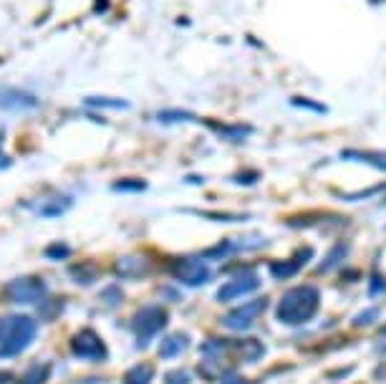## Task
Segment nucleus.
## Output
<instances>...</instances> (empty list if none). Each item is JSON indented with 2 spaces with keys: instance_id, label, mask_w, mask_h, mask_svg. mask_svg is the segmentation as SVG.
<instances>
[{
  "instance_id": "1",
  "label": "nucleus",
  "mask_w": 386,
  "mask_h": 384,
  "mask_svg": "<svg viewBox=\"0 0 386 384\" xmlns=\"http://www.w3.org/2000/svg\"><path fill=\"white\" fill-rule=\"evenodd\" d=\"M321 306V294L316 286H298L283 294V298L276 306V318L280 324L300 326L316 316V311Z\"/></svg>"
},
{
  "instance_id": "2",
  "label": "nucleus",
  "mask_w": 386,
  "mask_h": 384,
  "mask_svg": "<svg viewBox=\"0 0 386 384\" xmlns=\"http://www.w3.org/2000/svg\"><path fill=\"white\" fill-rule=\"evenodd\" d=\"M38 326L36 321L26 314H18V316H8V332L6 336L0 339V359H10V356H18L23 349H28L36 339Z\"/></svg>"
},
{
  "instance_id": "3",
  "label": "nucleus",
  "mask_w": 386,
  "mask_h": 384,
  "mask_svg": "<svg viewBox=\"0 0 386 384\" xmlns=\"http://www.w3.org/2000/svg\"><path fill=\"white\" fill-rule=\"evenodd\" d=\"M167 321H169V316L164 309H160V306H144V309H139L137 314L131 316L129 329H131V334L137 336L139 347H146V344L167 326Z\"/></svg>"
},
{
  "instance_id": "4",
  "label": "nucleus",
  "mask_w": 386,
  "mask_h": 384,
  "mask_svg": "<svg viewBox=\"0 0 386 384\" xmlns=\"http://www.w3.org/2000/svg\"><path fill=\"white\" fill-rule=\"evenodd\" d=\"M71 354L76 359H84V362H104L109 356V349L104 344V339L94 329H81L71 336Z\"/></svg>"
},
{
  "instance_id": "5",
  "label": "nucleus",
  "mask_w": 386,
  "mask_h": 384,
  "mask_svg": "<svg viewBox=\"0 0 386 384\" xmlns=\"http://www.w3.org/2000/svg\"><path fill=\"white\" fill-rule=\"evenodd\" d=\"M8 298L15 303H26V306H36V303L46 301L48 296V286H46L38 276H21L6 286Z\"/></svg>"
},
{
  "instance_id": "6",
  "label": "nucleus",
  "mask_w": 386,
  "mask_h": 384,
  "mask_svg": "<svg viewBox=\"0 0 386 384\" xmlns=\"http://www.w3.org/2000/svg\"><path fill=\"white\" fill-rule=\"evenodd\" d=\"M172 276H175L177 281H182L184 286L197 288L210 281L212 273H210V268L202 263V258L184 256V258H175V263H172Z\"/></svg>"
},
{
  "instance_id": "7",
  "label": "nucleus",
  "mask_w": 386,
  "mask_h": 384,
  "mask_svg": "<svg viewBox=\"0 0 386 384\" xmlns=\"http://www.w3.org/2000/svg\"><path fill=\"white\" fill-rule=\"evenodd\" d=\"M265 306H268V298H255L253 303H245L240 309H233L227 316H222V324L227 329H233V332H245V329L253 326V321L260 316L262 311H265Z\"/></svg>"
},
{
  "instance_id": "8",
  "label": "nucleus",
  "mask_w": 386,
  "mask_h": 384,
  "mask_svg": "<svg viewBox=\"0 0 386 384\" xmlns=\"http://www.w3.org/2000/svg\"><path fill=\"white\" fill-rule=\"evenodd\" d=\"M260 288V278H258L253 271H245V273H238L233 281H227L225 286L218 291V301H233V298H240V296H248L253 291Z\"/></svg>"
},
{
  "instance_id": "9",
  "label": "nucleus",
  "mask_w": 386,
  "mask_h": 384,
  "mask_svg": "<svg viewBox=\"0 0 386 384\" xmlns=\"http://www.w3.org/2000/svg\"><path fill=\"white\" fill-rule=\"evenodd\" d=\"M311 258H313V248H300L298 253H293L291 258L273 260V263H270V276H276V278H291V276L298 273L300 268L306 266Z\"/></svg>"
},
{
  "instance_id": "10",
  "label": "nucleus",
  "mask_w": 386,
  "mask_h": 384,
  "mask_svg": "<svg viewBox=\"0 0 386 384\" xmlns=\"http://www.w3.org/2000/svg\"><path fill=\"white\" fill-rule=\"evenodd\" d=\"M38 99L30 91L23 89H3L0 91V109L23 111V109H36Z\"/></svg>"
},
{
  "instance_id": "11",
  "label": "nucleus",
  "mask_w": 386,
  "mask_h": 384,
  "mask_svg": "<svg viewBox=\"0 0 386 384\" xmlns=\"http://www.w3.org/2000/svg\"><path fill=\"white\" fill-rule=\"evenodd\" d=\"M149 271V258L144 253H131V256H124V258L117 260V276H124V278H139Z\"/></svg>"
},
{
  "instance_id": "12",
  "label": "nucleus",
  "mask_w": 386,
  "mask_h": 384,
  "mask_svg": "<svg viewBox=\"0 0 386 384\" xmlns=\"http://www.w3.org/2000/svg\"><path fill=\"white\" fill-rule=\"evenodd\" d=\"M73 205V200L68 195H53V198H46L41 205H38V215H44V218H59L64 215L68 207Z\"/></svg>"
},
{
  "instance_id": "13",
  "label": "nucleus",
  "mask_w": 386,
  "mask_h": 384,
  "mask_svg": "<svg viewBox=\"0 0 386 384\" xmlns=\"http://www.w3.org/2000/svg\"><path fill=\"white\" fill-rule=\"evenodd\" d=\"M187 347H190V339H187L184 334H169L167 339L162 341L160 356H162V359H175V356L182 354Z\"/></svg>"
},
{
  "instance_id": "14",
  "label": "nucleus",
  "mask_w": 386,
  "mask_h": 384,
  "mask_svg": "<svg viewBox=\"0 0 386 384\" xmlns=\"http://www.w3.org/2000/svg\"><path fill=\"white\" fill-rule=\"evenodd\" d=\"M341 157L343 160H356V162L371 164L379 172H386V152H351V149H346Z\"/></svg>"
},
{
  "instance_id": "15",
  "label": "nucleus",
  "mask_w": 386,
  "mask_h": 384,
  "mask_svg": "<svg viewBox=\"0 0 386 384\" xmlns=\"http://www.w3.org/2000/svg\"><path fill=\"white\" fill-rule=\"evenodd\" d=\"M152 379H154V367L146 362L134 364L124 374V384H152Z\"/></svg>"
},
{
  "instance_id": "16",
  "label": "nucleus",
  "mask_w": 386,
  "mask_h": 384,
  "mask_svg": "<svg viewBox=\"0 0 386 384\" xmlns=\"http://www.w3.org/2000/svg\"><path fill=\"white\" fill-rule=\"evenodd\" d=\"M68 276H71L73 281L79 283V286H91V283L99 278V273H96V266H91L88 260H84V263H76V266H71V271H68Z\"/></svg>"
},
{
  "instance_id": "17",
  "label": "nucleus",
  "mask_w": 386,
  "mask_h": 384,
  "mask_svg": "<svg viewBox=\"0 0 386 384\" xmlns=\"http://www.w3.org/2000/svg\"><path fill=\"white\" fill-rule=\"evenodd\" d=\"M48 377H51V364H33L15 384H46Z\"/></svg>"
},
{
  "instance_id": "18",
  "label": "nucleus",
  "mask_w": 386,
  "mask_h": 384,
  "mask_svg": "<svg viewBox=\"0 0 386 384\" xmlns=\"http://www.w3.org/2000/svg\"><path fill=\"white\" fill-rule=\"evenodd\" d=\"M84 104L91 109H129V102L117 99V96H86Z\"/></svg>"
},
{
  "instance_id": "19",
  "label": "nucleus",
  "mask_w": 386,
  "mask_h": 384,
  "mask_svg": "<svg viewBox=\"0 0 386 384\" xmlns=\"http://www.w3.org/2000/svg\"><path fill=\"white\" fill-rule=\"evenodd\" d=\"M154 119L160 124H182V122H195L197 117L192 111H184V109H162L154 114Z\"/></svg>"
},
{
  "instance_id": "20",
  "label": "nucleus",
  "mask_w": 386,
  "mask_h": 384,
  "mask_svg": "<svg viewBox=\"0 0 386 384\" xmlns=\"http://www.w3.org/2000/svg\"><path fill=\"white\" fill-rule=\"evenodd\" d=\"M235 347L240 349V354L245 362H258V359L265 354V347H262L258 339H245V341H240V344H235Z\"/></svg>"
},
{
  "instance_id": "21",
  "label": "nucleus",
  "mask_w": 386,
  "mask_h": 384,
  "mask_svg": "<svg viewBox=\"0 0 386 384\" xmlns=\"http://www.w3.org/2000/svg\"><path fill=\"white\" fill-rule=\"evenodd\" d=\"M349 243H338L336 245V248H331V253H328L326 256V260H323L321 266H318V273H328V271H331V266H338V263H341L343 258H346V256H349Z\"/></svg>"
},
{
  "instance_id": "22",
  "label": "nucleus",
  "mask_w": 386,
  "mask_h": 384,
  "mask_svg": "<svg viewBox=\"0 0 386 384\" xmlns=\"http://www.w3.org/2000/svg\"><path fill=\"white\" fill-rule=\"evenodd\" d=\"M146 180L139 177H122L117 182H111V190L114 192H144L146 190Z\"/></svg>"
},
{
  "instance_id": "23",
  "label": "nucleus",
  "mask_w": 386,
  "mask_h": 384,
  "mask_svg": "<svg viewBox=\"0 0 386 384\" xmlns=\"http://www.w3.org/2000/svg\"><path fill=\"white\" fill-rule=\"evenodd\" d=\"M212 129H220V134H225V137H250V134L255 132L253 126H230V124H220V122H207Z\"/></svg>"
},
{
  "instance_id": "24",
  "label": "nucleus",
  "mask_w": 386,
  "mask_h": 384,
  "mask_svg": "<svg viewBox=\"0 0 386 384\" xmlns=\"http://www.w3.org/2000/svg\"><path fill=\"white\" fill-rule=\"evenodd\" d=\"M238 245L233 243V240H222L220 245H215V248H210V251H204L200 258L202 260H207V258H212V260H220V258H225V256H230V253L235 251Z\"/></svg>"
},
{
  "instance_id": "25",
  "label": "nucleus",
  "mask_w": 386,
  "mask_h": 384,
  "mask_svg": "<svg viewBox=\"0 0 386 384\" xmlns=\"http://www.w3.org/2000/svg\"><path fill=\"white\" fill-rule=\"evenodd\" d=\"M291 104H293V106H303V109H311V111H316V114H326V111H328L326 104L313 102V99H306V96H293Z\"/></svg>"
},
{
  "instance_id": "26",
  "label": "nucleus",
  "mask_w": 386,
  "mask_h": 384,
  "mask_svg": "<svg viewBox=\"0 0 386 384\" xmlns=\"http://www.w3.org/2000/svg\"><path fill=\"white\" fill-rule=\"evenodd\" d=\"M71 256V245H66V243H51V245H46V258H51V260H64Z\"/></svg>"
},
{
  "instance_id": "27",
  "label": "nucleus",
  "mask_w": 386,
  "mask_h": 384,
  "mask_svg": "<svg viewBox=\"0 0 386 384\" xmlns=\"http://www.w3.org/2000/svg\"><path fill=\"white\" fill-rule=\"evenodd\" d=\"M258 180H260V172L245 170L242 175H233V177H230V182H235V185H255Z\"/></svg>"
},
{
  "instance_id": "28",
  "label": "nucleus",
  "mask_w": 386,
  "mask_h": 384,
  "mask_svg": "<svg viewBox=\"0 0 386 384\" xmlns=\"http://www.w3.org/2000/svg\"><path fill=\"white\" fill-rule=\"evenodd\" d=\"M190 382H192V372L187 369L169 372L167 377H164V384H190Z\"/></svg>"
},
{
  "instance_id": "29",
  "label": "nucleus",
  "mask_w": 386,
  "mask_h": 384,
  "mask_svg": "<svg viewBox=\"0 0 386 384\" xmlns=\"http://www.w3.org/2000/svg\"><path fill=\"white\" fill-rule=\"evenodd\" d=\"M381 190H386V185L369 187V190H364V192H354V195H338V198H341V200H349V202H356V200H366V198H371V195H379Z\"/></svg>"
},
{
  "instance_id": "30",
  "label": "nucleus",
  "mask_w": 386,
  "mask_h": 384,
  "mask_svg": "<svg viewBox=\"0 0 386 384\" xmlns=\"http://www.w3.org/2000/svg\"><path fill=\"white\" fill-rule=\"evenodd\" d=\"M195 213H200V210H195ZM200 215L210 218V220H220V222H242V220H248V215H220V213H200Z\"/></svg>"
},
{
  "instance_id": "31",
  "label": "nucleus",
  "mask_w": 386,
  "mask_h": 384,
  "mask_svg": "<svg viewBox=\"0 0 386 384\" xmlns=\"http://www.w3.org/2000/svg\"><path fill=\"white\" fill-rule=\"evenodd\" d=\"M379 318V311L376 309H366V311H361V316H354V321L351 324L354 326H366V324H374Z\"/></svg>"
},
{
  "instance_id": "32",
  "label": "nucleus",
  "mask_w": 386,
  "mask_h": 384,
  "mask_svg": "<svg viewBox=\"0 0 386 384\" xmlns=\"http://www.w3.org/2000/svg\"><path fill=\"white\" fill-rule=\"evenodd\" d=\"M122 291H119L117 286H111V288H104L102 291V301H106V303H111V306H119L122 303Z\"/></svg>"
},
{
  "instance_id": "33",
  "label": "nucleus",
  "mask_w": 386,
  "mask_h": 384,
  "mask_svg": "<svg viewBox=\"0 0 386 384\" xmlns=\"http://www.w3.org/2000/svg\"><path fill=\"white\" fill-rule=\"evenodd\" d=\"M386 291V278L381 273H374L371 286H369V296H381Z\"/></svg>"
},
{
  "instance_id": "34",
  "label": "nucleus",
  "mask_w": 386,
  "mask_h": 384,
  "mask_svg": "<svg viewBox=\"0 0 386 384\" xmlns=\"http://www.w3.org/2000/svg\"><path fill=\"white\" fill-rule=\"evenodd\" d=\"M222 384H250V382H248V379H242L240 374H233V372H230V374H227L225 382H222Z\"/></svg>"
},
{
  "instance_id": "35",
  "label": "nucleus",
  "mask_w": 386,
  "mask_h": 384,
  "mask_svg": "<svg viewBox=\"0 0 386 384\" xmlns=\"http://www.w3.org/2000/svg\"><path fill=\"white\" fill-rule=\"evenodd\" d=\"M6 332H8V318H0V339L6 336Z\"/></svg>"
},
{
  "instance_id": "36",
  "label": "nucleus",
  "mask_w": 386,
  "mask_h": 384,
  "mask_svg": "<svg viewBox=\"0 0 386 384\" xmlns=\"http://www.w3.org/2000/svg\"><path fill=\"white\" fill-rule=\"evenodd\" d=\"M10 382V372H0V384H8Z\"/></svg>"
},
{
  "instance_id": "37",
  "label": "nucleus",
  "mask_w": 386,
  "mask_h": 384,
  "mask_svg": "<svg viewBox=\"0 0 386 384\" xmlns=\"http://www.w3.org/2000/svg\"><path fill=\"white\" fill-rule=\"evenodd\" d=\"M381 336H386V329H381Z\"/></svg>"
}]
</instances>
